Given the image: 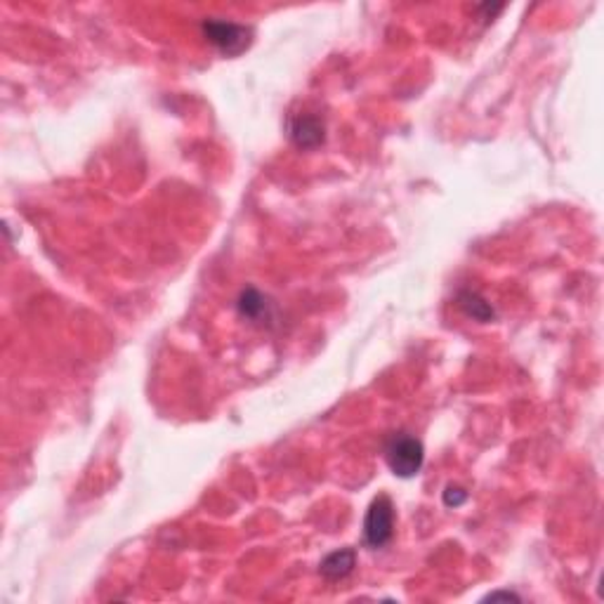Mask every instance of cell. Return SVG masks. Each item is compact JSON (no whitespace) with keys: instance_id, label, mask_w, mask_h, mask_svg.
<instances>
[{"instance_id":"8","label":"cell","mask_w":604,"mask_h":604,"mask_svg":"<svg viewBox=\"0 0 604 604\" xmlns=\"http://www.w3.org/2000/svg\"><path fill=\"white\" fill-rule=\"evenodd\" d=\"M465 500H468V493H465L461 486H449V489L444 492V503L449 507L463 506Z\"/></svg>"},{"instance_id":"1","label":"cell","mask_w":604,"mask_h":604,"mask_svg":"<svg viewBox=\"0 0 604 604\" xmlns=\"http://www.w3.org/2000/svg\"><path fill=\"white\" fill-rule=\"evenodd\" d=\"M385 461L392 475L401 479L415 477L425 461V449L421 439L408 432H392L385 442Z\"/></svg>"},{"instance_id":"6","label":"cell","mask_w":604,"mask_h":604,"mask_svg":"<svg viewBox=\"0 0 604 604\" xmlns=\"http://www.w3.org/2000/svg\"><path fill=\"white\" fill-rule=\"evenodd\" d=\"M354 567H357V550L340 548L323 557L321 564H319V571L329 581H343V578H347L354 571Z\"/></svg>"},{"instance_id":"9","label":"cell","mask_w":604,"mask_h":604,"mask_svg":"<svg viewBox=\"0 0 604 604\" xmlns=\"http://www.w3.org/2000/svg\"><path fill=\"white\" fill-rule=\"evenodd\" d=\"M486 600H520V595H517V592L503 591V592H492Z\"/></svg>"},{"instance_id":"5","label":"cell","mask_w":604,"mask_h":604,"mask_svg":"<svg viewBox=\"0 0 604 604\" xmlns=\"http://www.w3.org/2000/svg\"><path fill=\"white\" fill-rule=\"evenodd\" d=\"M236 309L244 319L253 323H269L272 321V302L262 296L258 289H244L241 290L239 300H236Z\"/></svg>"},{"instance_id":"3","label":"cell","mask_w":604,"mask_h":604,"mask_svg":"<svg viewBox=\"0 0 604 604\" xmlns=\"http://www.w3.org/2000/svg\"><path fill=\"white\" fill-rule=\"evenodd\" d=\"M392 536H394L392 500L387 499V496H378V499H373V503L368 506V513H366L364 541L368 548L380 550L392 541Z\"/></svg>"},{"instance_id":"2","label":"cell","mask_w":604,"mask_h":604,"mask_svg":"<svg viewBox=\"0 0 604 604\" xmlns=\"http://www.w3.org/2000/svg\"><path fill=\"white\" fill-rule=\"evenodd\" d=\"M201 31H204L205 41L213 43L227 57L246 52L253 43V28L246 27V24H236V21L205 19L201 24Z\"/></svg>"},{"instance_id":"7","label":"cell","mask_w":604,"mask_h":604,"mask_svg":"<svg viewBox=\"0 0 604 604\" xmlns=\"http://www.w3.org/2000/svg\"><path fill=\"white\" fill-rule=\"evenodd\" d=\"M458 305H461V309H463L465 314L472 316V319H477V321L486 323L496 316L492 305H489L482 296H477V293H472V290H461V293H458Z\"/></svg>"},{"instance_id":"4","label":"cell","mask_w":604,"mask_h":604,"mask_svg":"<svg viewBox=\"0 0 604 604\" xmlns=\"http://www.w3.org/2000/svg\"><path fill=\"white\" fill-rule=\"evenodd\" d=\"M289 135L298 149H316L326 140V128L314 113H300L296 119H290Z\"/></svg>"}]
</instances>
